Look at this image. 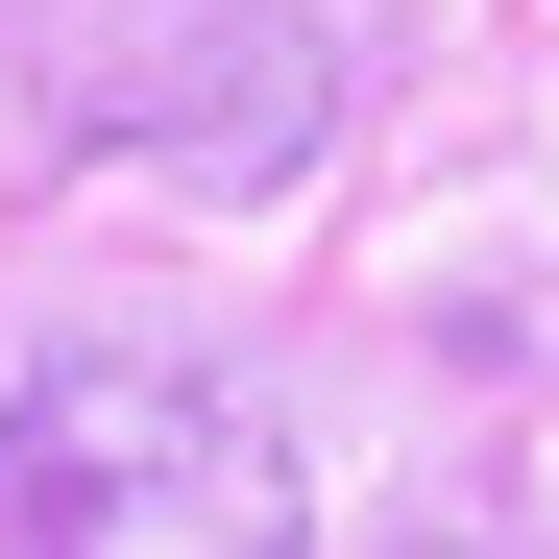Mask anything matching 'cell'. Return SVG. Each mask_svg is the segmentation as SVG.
Segmentation results:
<instances>
[{"instance_id": "6da1fadb", "label": "cell", "mask_w": 559, "mask_h": 559, "mask_svg": "<svg viewBox=\"0 0 559 559\" xmlns=\"http://www.w3.org/2000/svg\"><path fill=\"white\" fill-rule=\"evenodd\" d=\"M0 559H293V438L170 341H49L0 365Z\"/></svg>"}]
</instances>
